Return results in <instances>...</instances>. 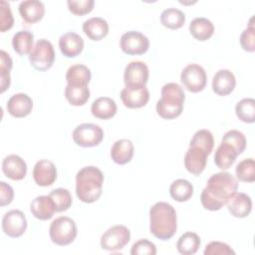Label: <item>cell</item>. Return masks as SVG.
<instances>
[{"mask_svg":"<svg viewBox=\"0 0 255 255\" xmlns=\"http://www.w3.org/2000/svg\"><path fill=\"white\" fill-rule=\"evenodd\" d=\"M238 181L229 172L220 171L212 174L202 189L200 201L202 206L210 211L221 209L237 192Z\"/></svg>","mask_w":255,"mask_h":255,"instance_id":"cell-1","label":"cell"},{"mask_svg":"<svg viewBox=\"0 0 255 255\" xmlns=\"http://www.w3.org/2000/svg\"><path fill=\"white\" fill-rule=\"evenodd\" d=\"M176 220V211L167 202H156L149 209V230L159 240H168L175 234Z\"/></svg>","mask_w":255,"mask_h":255,"instance_id":"cell-2","label":"cell"},{"mask_svg":"<svg viewBox=\"0 0 255 255\" xmlns=\"http://www.w3.org/2000/svg\"><path fill=\"white\" fill-rule=\"evenodd\" d=\"M104 174L94 165L81 168L76 174V194L85 203L97 201L103 192Z\"/></svg>","mask_w":255,"mask_h":255,"instance_id":"cell-3","label":"cell"},{"mask_svg":"<svg viewBox=\"0 0 255 255\" xmlns=\"http://www.w3.org/2000/svg\"><path fill=\"white\" fill-rule=\"evenodd\" d=\"M161 97L156 103V113L164 120H173L183 111L185 94L181 86L176 83H167L161 88Z\"/></svg>","mask_w":255,"mask_h":255,"instance_id":"cell-4","label":"cell"},{"mask_svg":"<svg viewBox=\"0 0 255 255\" xmlns=\"http://www.w3.org/2000/svg\"><path fill=\"white\" fill-rule=\"evenodd\" d=\"M78 233L77 224L68 216H60L54 219L49 228V235L53 243L59 246L71 244Z\"/></svg>","mask_w":255,"mask_h":255,"instance_id":"cell-5","label":"cell"},{"mask_svg":"<svg viewBox=\"0 0 255 255\" xmlns=\"http://www.w3.org/2000/svg\"><path fill=\"white\" fill-rule=\"evenodd\" d=\"M29 62L34 69L40 72L49 70L55 62V51L52 43L46 39H39L29 54Z\"/></svg>","mask_w":255,"mask_h":255,"instance_id":"cell-6","label":"cell"},{"mask_svg":"<svg viewBox=\"0 0 255 255\" xmlns=\"http://www.w3.org/2000/svg\"><path fill=\"white\" fill-rule=\"evenodd\" d=\"M73 140L82 147L99 145L104 138L103 128L95 124L85 123L77 126L72 133Z\"/></svg>","mask_w":255,"mask_h":255,"instance_id":"cell-7","label":"cell"},{"mask_svg":"<svg viewBox=\"0 0 255 255\" xmlns=\"http://www.w3.org/2000/svg\"><path fill=\"white\" fill-rule=\"evenodd\" d=\"M130 240V231L125 225H115L110 227L101 237V247L107 251H119Z\"/></svg>","mask_w":255,"mask_h":255,"instance_id":"cell-8","label":"cell"},{"mask_svg":"<svg viewBox=\"0 0 255 255\" xmlns=\"http://www.w3.org/2000/svg\"><path fill=\"white\" fill-rule=\"evenodd\" d=\"M180 81L187 91L199 93L203 91L206 86V72L198 64H189L181 71Z\"/></svg>","mask_w":255,"mask_h":255,"instance_id":"cell-9","label":"cell"},{"mask_svg":"<svg viewBox=\"0 0 255 255\" xmlns=\"http://www.w3.org/2000/svg\"><path fill=\"white\" fill-rule=\"evenodd\" d=\"M120 46L128 55H142L149 48V40L138 31H128L122 35Z\"/></svg>","mask_w":255,"mask_h":255,"instance_id":"cell-10","label":"cell"},{"mask_svg":"<svg viewBox=\"0 0 255 255\" xmlns=\"http://www.w3.org/2000/svg\"><path fill=\"white\" fill-rule=\"evenodd\" d=\"M148 77V68L141 61H131L125 68L124 82L127 88L145 87Z\"/></svg>","mask_w":255,"mask_h":255,"instance_id":"cell-11","label":"cell"},{"mask_svg":"<svg viewBox=\"0 0 255 255\" xmlns=\"http://www.w3.org/2000/svg\"><path fill=\"white\" fill-rule=\"evenodd\" d=\"M1 225L6 235L12 238H18L22 236L27 229V219L21 210L12 209L3 215Z\"/></svg>","mask_w":255,"mask_h":255,"instance_id":"cell-12","label":"cell"},{"mask_svg":"<svg viewBox=\"0 0 255 255\" xmlns=\"http://www.w3.org/2000/svg\"><path fill=\"white\" fill-rule=\"evenodd\" d=\"M207 151L197 145H189L184 155V166L193 175H199L207 163Z\"/></svg>","mask_w":255,"mask_h":255,"instance_id":"cell-13","label":"cell"},{"mask_svg":"<svg viewBox=\"0 0 255 255\" xmlns=\"http://www.w3.org/2000/svg\"><path fill=\"white\" fill-rule=\"evenodd\" d=\"M34 181L39 186H50L57 179V168L55 164L48 159H40L33 168Z\"/></svg>","mask_w":255,"mask_h":255,"instance_id":"cell-14","label":"cell"},{"mask_svg":"<svg viewBox=\"0 0 255 255\" xmlns=\"http://www.w3.org/2000/svg\"><path fill=\"white\" fill-rule=\"evenodd\" d=\"M121 99L125 107L128 109H139L147 104L149 100V92L146 87H126L121 91Z\"/></svg>","mask_w":255,"mask_h":255,"instance_id":"cell-15","label":"cell"},{"mask_svg":"<svg viewBox=\"0 0 255 255\" xmlns=\"http://www.w3.org/2000/svg\"><path fill=\"white\" fill-rule=\"evenodd\" d=\"M6 109L14 118H25L32 112L33 101L27 94L18 93L8 100Z\"/></svg>","mask_w":255,"mask_h":255,"instance_id":"cell-16","label":"cell"},{"mask_svg":"<svg viewBox=\"0 0 255 255\" xmlns=\"http://www.w3.org/2000/svg\"><path fill=\"white\" fill-rule=\"evenodd\" d=\"M2 171L12 180H22L27 173V164L21 156L9 154L2 161Z\"/></svg>","mask_w":255,"mask_h":255,"instance_id":"cell-17","label":"cell"},{"mask_svg":"<svg viewBox=\"0 0 255 255\" xmlns=\"http://www.w3.org/2000/svg\"><path fill=\"white\" fill-rule=\"evenodd\" d=\"M59 48L65 57L75 58L82 53L84 49V40L75 32H67L59 38Z\"/></svg>","mask_w":255,"mask_h":255,"instance_id":"cell-18","label":"cell"},{"mask_svg":"<svg viewBox=\"0 0 255 255\" xmlns=\"http://www.w3.org/2000/svg\"><path fill=\"white\" fill-rule=\"evenodd\" d=\"M236 86L234 74L227 69L218 70L212 79V90L218 96H227L233 92Z\"/></svg>","mask_w":255,"mask_h":255,"instance_id":"cell-19","label":"cell"},{"mask_svg":"<svg viewBox=\"0 0 255 255\" xmlns=\"http://www.w3.org/2000/svg\"><path fill=\"white\" fill-rule=\"evenodd\" d=\"M18 9L22 20L28 24H34L40 21L45 14V6L43 2L38 0L22 1Z\"/></svg>","mask_w":255,"mask_h":255,"instance_id":"cell-20","label":"cell"},{"mask_svg":"<svg viewBox=\"0 0 255 255\" xmlns=\"http://www.w3.org/2000/svg\"><path fill=\"white\" fill-rule=\"evenodd\" d=\"M227 208L230 214L236 218L247 217L252 210L251 197L246 193L236 192L227 202Z\"/></svg>","mask_w":255,"mask_h":255,"instance_id":"cell-21","label":"cell"},{"mask_svg":"<svg viewBox=\"0 0 255 255\" xmlns=\"http://www.w3.org/2000/svg\"><path fill=\"white\" fill-rule=\"evenodd\" d=\"M30 210L37 219L48 220L53 217L56 207L53 199L49 195H40L32 200Z\"/></svg>","mask_w":255,"mask_h":255,"instance_id":"cell-22","label":"cell"},{"mask_svg":"<svg viewBox=\"0 0 255 255\" xmlns=\"http://www.w3.org/2000/svg\"><path fill=\"white\" fill-rule=\"evenodd\" d=\"M133 152L134 147L131 140L121 138L113 144L111 148V157L118 164H126L131 160Z\"/></svg>","mask_w":255,"mask_h":255,"instance_id":"cell-23","label":"cell"},{"mask_svg":"<svg viewBox=\"0 0 255 255\" xmlns=\"http://www.w3.org/2000/svg\"><path fill=\"white\" fill-rule=\"evenodd\" d=\"M83 31L93 41L104 39L109 33V24L102 17H92L83 23Z\"/></svg>","mask_w":255,"mask_h":255,"instance_id":"cell-24","label":"cell"},{"mask_svg":"<svg viewBox=\"0 0 255 255\" xmlns=\"http://www.w3.org/2000/svg\"><path fill=\"white\" fill-rule=\"evenodd\" d=\"M117 104L110 97H100L96 99L91 107L92 115L100 120H109L117 114Z\"/></svg>","mask_w":255,"mask_h":255,"instance_id":"cell-25","label":"cell"},{"mask_svg":"<svg viewBox=\"0 0 255 255\" xmlns=\"http://www.w3.org/2000/svg\"><path fill=\"white\" fill-rule=\"evenodd\" d=\"M237 156L238 153L236 149L230 143L221 140L214 154V162L218 168L225 170L232 166Z\"/></svg>","mask_w":255,"mask_h":255,"instance_id":"cell-26","label":"cell"},{"mask_svg":"<svg viewBox=\"0 0 255 255\" xmlns=\"http://www.w3.org/2000/svg\"><path fill=\"white\" fill-rule=\"evenodd\" d=\"M189 32L198 41H206L214 33V26L210 20L204 17H196L189 24Z\"/></svg>","mask_w":255,"mask_h":255,"instance_id":"cell-27","label":"cell"},{"mask_svg":"<svg viewBox=\"0 0 255 255\" xmlns=\"http://www.w3.org/2000/svg\"><path fill=\"white\" fill-rule=\"evenodd\" d=\"M92 78L90 69L83 64L72 65L66 74L67 85L88 86Z\"/></svg>","mask_w":255,"mask_h":255,"instance_id":"cell-28","label":"cell"},{"mask_svg":"<svg viewBox=\"0 0 255 255\" xmlns=\"http://www.w3.org/2000/svg\"><path fill=\"white\" fill-rule=\"evenodd\" d=\"M34 44V35L28 30H21L14 34L12 38V46L14 51L21 55L30 54L33 50Z\"/></svg>","mask_w":255,"mask_h":255,"instance_id":"cell-29","label":"cell"},{"mask_svg":"<svg viewBox=\"0 0 255 255\" xmlns=\"http://www.w3.org/2000/svg\"><path fill=\"white\" fill-rule=\"evenodd\" d=\"M201 244L199 236L191 231L183 233L176 242L177 251L182 255H192L197 252Z\"/></svg>","mask_w":255,"mask_h":255,"instance_id":"cell-30","label":"cell"},{"mask_svg":"<svg viewBox=\"0 0 255 255\" xmlns=\"http://www.w3.org/2000/svg\"><path fill=\"white\" fill-rule=\"evenodd\" d=\"M170 196L178 202H184L191 198L193 194V185L186 179L178 178L169 186Z\"/></svg>","mask_w":255,"mask_h":255,"instance_id":"cell-31","label":"cell"},{"mask_svg":"<svg viewBox=\"0 0 255 255\" xmlns=\"http://www.w3.org/2000/svg\"><path fill=\"white\" fill-rule=\"evenodd\" d=\"M161 24L171 30L181 28L185 23V14L177 8H167L160 14Z\"/></svg>","mask_w":255,"mask_h":255,"instance_id":"cell-32","label":"cell"},{"mask_svg":"<svg viewBox=\"0 0 255 255\" xmlns=\"http://www.w3.org/2000/svg\"><path fill=\"white\" fill-rule=\"evenodd\" d=\"M65 98L72 106H84L90 99V90L88 86H71L65 88Z\"/></svg>","mask_w":255,"mask_h":255,"instance_id":"cell-33","label":"cell"},{"mask_svg":"<svg viewBox=\"0 0 255 255\" xmlns=\"http://www.w3.org/2000/svg\"><path fill=\"white\" fill-rule=\"evenodd\" d=\"M235 113L241 122L253 124L255 122V100L252 98L242 99L236 104Z\"/></svg>","mask_w":255,"mask_h":255,"instance_id":"cell-34","label":"cell"},{"mask_svg":"<svg viewBox=\"0 0 255 255\" xmlns=\"http://www.w3.org/2000/svg\"><path fill=\"white\" fill-rule=\"evenodd\" d=\"M13 67V61L8 53L4 50L0 51V87L1 93H4L7 89H9L11 84L10 71Z\"/></svg>","mask_w":255,"mask_h":255,"instance_id":"cell-35","label":"cell"},{"mask_svg":"<svg viewBox=\"0 0 255 255\" xmlns=\"http://www.w3.org/2000/svg\"><path fill=\"white\" fill-rule=\"evenodd\" d=\"M236 177L239 181L253 182L255 180V162L252 157L245 158L236 165Z\"/></svg>","mask_w":255,"mask_h":255,"instance_id":"cell-36","label":"cell"},{"mask_svg":"<svg viewBox=\"0 0 255 255\" xmlns=\"http://www.w3.org/2000/svg\"><path fill=\"white\" fill-rule=\"evenodd\" d=\"M49 196L53 199L56 212H62L68 210L73 202L72 195L70 191L67 188H56L52 190L49 194Z\"/></svg>","mask_w":255,"mask_h":255,"instance_id":"cell-37","label":"cell"},{"mask_svg":"<svg viewBox=\"0 0 255 255\" xmlns=\"http://www.w3.org/2000/svg\"><path fill=\"white\" fill-rule=\"evenodd\" d=\"M189 145H197L207 151L208 154L211 153L214 146L213 134L210 130L202 128L195 131L192 138L190 139Z\"/></svg>","mask_w":255,"mask_h":255,"instance_id":"cell-38","label":"cell"},{"mask_svg":"<svg viewBox=\"0 0 255 255\" xmlns=\"http://www.w3.org/2000/svg\"><path fill=\"white\" fill-rule=\"evenodd\" d=\"M222 141L230 143L236 149L238 155L245 150L247 143L244 133L237 129H230L226 131L222 137Z\"/></svg>","mask_w":255,"mask_h":255,"instance_id":"cell-39","label":"cell"},{"mask_svg":"<svg viewBox=\"0 0 255 255\" xmlns=\"http://www.w3.org/2000/svg\"><path fill=\"white\" fill-rule=\"evenodd\" d=\"M240 45L244 51H255V28L253 24V17H251V19L249 20L247 28L241 33Z\"/></svg>","mask_w":255,"mask_h":255,"instance_id":"cell-40","label":"cell"},{"mask_svg":"<svg viewBox=\"0 0 255 255\" xmlns=\"http://www.w3.org/2000/svg\"><path fill=\"white\" fill-rule=\"evenodd\" d=\"M67 5L69 11L77 16L89 14L95 5L94 0H68Z\"/></svg>","mask_w":255,"mask_h":255,"instance_id":"cell-41","label":"cell"},{"mask_svg":"<svg viewBox=\"0 0 255 255\" xmlns=\"http://www.w3.org/2000/svg\"><path fill=\"white\" fill-rule=\"evenodd\" d=\"M14 18L10 8V5L7 1H0V31L5 32L10 30L13 27Z\"/></svg>","mask_w":255,"mask_h":255,"instance_id":"cell-42","label":"cell"},{"mask_svg":"<svg viewBox=\"0 0 255 255\" xmlns=\"http://www.w3.org/2000/svg\"><path fill=\"white\" fill-rule=\"evenodd\" d=\"M204 255H234V250L226 243L220 241L209 242L203 251Z\"/></svg>","mask_w":255,"mask_h":255,"instance_id":"cell-43","label":"cell"},{"mask_svg":"<svg viewBox=\"0 0 255 255\" xmlns=\"http://www.w3.org/2000/svg\"><path fill=\"white\" fill-rule=\"evenodd\" d=\"M131 255H155L156 254V247L154 243L147 239H139L134 242L130 249Z\"/></svg>","mask_w":255,"mask_h":255,"instance_id":"cell-44","label":"cell"},{"mask_svg":"<svg viewBox=\"0 0 255 255\" xmlns=\"http://www.w3.org/2000/svg\"><path fill=\"white\" fill-rule=\"evenodd\" d=\"M14 198V190L12 186L5 181L0 182V205L5 206L12 202Z\"/></svg>","mask_w":255,"mask_h":255,"instance_id":"cell-45","label":"cell"}]
</instances>
